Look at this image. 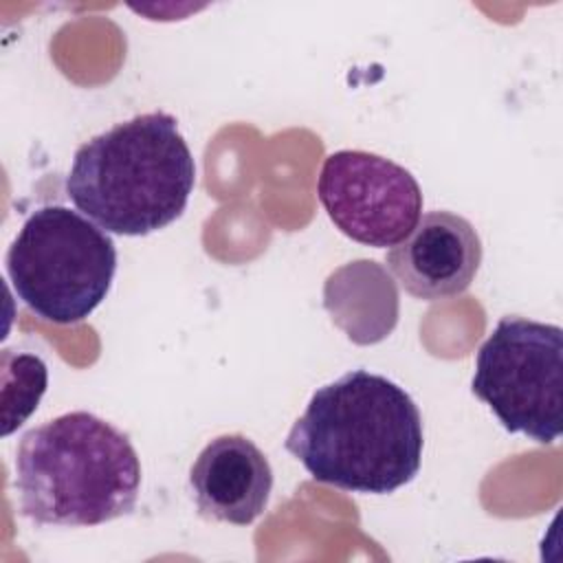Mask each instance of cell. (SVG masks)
Returning a JSON list of instances; mask_svg holds the SVG:
<instances>
[{
  "label": "cell",
  "mask_w": 563,
  "mask_h": 563,
  "mask_svg": "<svg viewBox=\"0 0 563 563\" xmlns=\"http://www.w3.org/2000/svg\"><path fill=\"white\" fill-rule=\"evenodd\" d=\"M471 391L501 427L539 444L563 429V330L528 317H504L477 350Z\"/></svg>",
  "instance_id": "obj_5"
},
{
  "label": "cell",
  "mask_w": 563,
  "mask_h": 563,
  "mask_svg": "<svg viewBox=\"0 0 563 563\" xmlns=\"http://www.w3.org/2000/svg\"><path fill=\"white\" fill-rule=\"evenodd\" d=\"M194 185L196 163L176 117L154 110L81 143L66 196L106 233L147 235L183 216Z\"/></svg>",
  "instance_id": "obj_2"
},
{
  "label": "cell",
  "mask_w": 563,
  "mask_h": 563,
  "mask_svg": "<svg viewBox=\"0 0 563 563\" xmlns=\"http://www.w3.org/2000/svg\"><path fill=\"white\" fill-rule=\"evenodd\" d=\"M189 486L200 517L249 526L268 506L273 468L253 440L224 433L198 453L189 468Z\"/></svg>",
  "instance_id": "obj_8"
},
{
  "label": "cell",
  "mask_w": 563,
  "mask_h": 563,
  "mask_svg": "<svg viewBox=\"0 0 563 563\" xmlns=\"http://www.w3.org/2000/svg\"><path fill=\"white\" fill-rule=\"evenodd\" d=\"M15 297L53 323L84 321L108 295L117 273V246L90 218L44 205L22 224L7 253Z\"/></svg>",
  "instance_id": "obj_4"
},
{
  "label": "cell",
  "mask_w": 563,
  "mask_h": 563,
  "mask_svg": "<svg viewBox=\"0 0 563 563\" xmlns=\"http://www.w3.org/2000/svg\"><path fill=\"white\" fill-rule=\"evenodd\" d=\"M385 264L409 295L438 301L471 286L482 264V240L466 218L429 211L387 251Z\"/></svg>",
  "instance_id": "obj_7"
},
{
  "label": "cell",
  "mask_w": 563,
  "mask_h": 563,
  "mask_svg": "<svg viewBox=\"0 0 563 563\" xmlns=\"http://www.w3.org/2000/svg\"><path fill=\"white\" fill-rule=\"evenodd\" d=\"M317 196L343 235L376 249L407 238L422 213V191L413 174L363 150L328 154Z\"/></svg>",
  "instance_id": "obj_6"
},
{
  "label": "cell",
  "mask_w": 563,
  "mask_h": 563,
  "mask_svg": "<svg viewBox=\"0 0 563 563\" xmlns=\"http://www.w3.org/2000/svg\"><path fill=\"white\" fill-rule=\"evenodd\" d=\"M284 446L314 482L389 495L420 471L422 416L387 376L352 369L312 394Z\"/></svg>",
  "instance_id": "obj_1"
},
{
  "label": "cell",
  "mask_w": 563,
  "mask_h": 563,
  "mask_svg": "<svg viewBox=\"0 0 563 563\" xmlns=\"http://www.w3.org/2000/svg\"><path fill=\"white\" fill-rule=\"evenodd\" d=\"M141 462L128 433L90 411L29 429L15 451L20 512L42 526H99L130 515Z\"/></svg>",
  "instance_id": "obj_3"
},
{
  "label": "cell",
  "mask_w": 563,
  "mask_h": 563,
  "mask_svg": "<svg viewBox=\"0 0 563 563\" xmlns=\"http://www.w3.org/2000/svg\"><path fill=\"white\" fill-rule=\"evenodd\" d=\"M48 369L37 354L2 350V435H9L37 409Z\"/></svg>",
  "instance_id": "obj_9"
}]
</instances>
